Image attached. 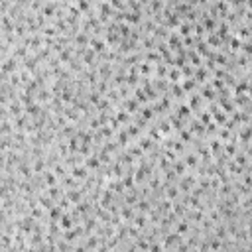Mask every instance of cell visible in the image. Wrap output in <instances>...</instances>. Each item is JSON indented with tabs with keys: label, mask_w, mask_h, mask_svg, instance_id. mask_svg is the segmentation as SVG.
Here are the masks:
<instances>
[{
	"label": "cell",
	"mask_w": 252,
	"mask_h": 252,
	"mask_svg": "<svg viewBox=\"0 0 252 252\" xmlns=\"http://www.w3.org/2000/svg\"><path fill=\"white\" fill-rule=\"evenodd\" d=\"M59 227H61L63 230L73 228V217H71V215H67V213H63V217L59 219Z\"/></svg>",
	"instance_id": "1"
},
{
	"label": "cell",
	"mask_w": 252,
	"mask_h": 252,
	"mask_svg": "<svg viewBox=\"0 0 252 252\" xmlns=\"http://www.w3.org/2000/svg\"><path fill=\"white\" fill-rule=\"evenodd\" d=\"M14 69H16V57L14 59H4V63H2V73L8 75V73L14 71Z\"/></svg>",
	"instance_id": "2"
},
{
	"label": "cell",
	"mask_w": 252,
	"mask_h": 252,
	"mask_svg": "<svg viewBox=\"0 0 252 252\" xmlns=\"http://www.w3.org/2000/svg\"><path fill=\"white\" fill-rule=\"evenodd\" d=\"M179 240V233H171L166 236V242H164V248H169V246H175V242Z\"/></svg>",
	"instance_id": "3"
},
{
	"label": "cell",
	"mask_w": 252,
	"mask_h": 252,
	"mask_svg": "<svg viewBox=\"0 0 252 252\" xmlns=\"http://www.w3.org/2000/svg\"><path fill=\"white\" fill-rule=\"evenodd\" d=\"M61 217H63V209L59 207V205H57V207H51V209H49V219H51V221H59Z\"/></svg>",
	"instance_id": "4"
},
{
	"label": "cell",
	"mask_w": 252,
	"mask_h": 252,
	"mask_svg": "<svg viewBox=\"0 0 252 252\" xmlns=\"http://www.w3.org/2000/svg\"><path fill=\"white\" fill-rule=\"evenodd\" d=\"M71 175L75 177V179H85V177H87V167H79V166L73 167V169H71Z\"/></svg>",
	"instance_id": "5"
},
{
	"label": "cell",
	"mask_w": 252,
	"mask_h": 252,
	"mask_svg": "<svg viewBox=\"0 0 252 252\" xmlns=\"http://www.w3.org/2000/svg\"><path fill=\"white\" fill-rule=\"evenodd\" d=\"M36 63H38V55H36V57H26L24 69H26V71H36Z\"/></svg>",
	"instance_id": "6"
},
{
	"label": "cell",
	"mask_w": 252,
	"mask_h": 252,
	"mask_svg": "<svg viewBox=\"0 0 252 252\" xmlns=\"http://www.w3.org/2000/svg\"><path fill=\"white\" fill-rule=\"evenodd\" d=\"M39 105H26V116H38Z\"/></svg>",
	"instance_id": "7"
},
{
	"label": "cell",
	"mask_w": 252,
	"mask_h": 252,
	"mask_svg": "<svg viewBox=\"0 0 252 252\" xmlns=\"http://www.w3.org/2000/svg\"><path fill=\"white\" fill-rule=\"evenodd\" d=\"M65 197H67L69 201H71V203H77V201L81 199V193H79V191H73V189H69V191L65 193Z\"/></svg>",
	"instance_id": "8"
},
{
	"label": "cell",
	"mask_w": 252,
	"mask_h": 252,
	"mask_svg": "<svg viewBox=\"0 0 252 252\" xmlns=\"http://www.w3.org/2000/svg\"><path fill=\"white\" fill-rule=\"evenodd\" d=\"M100 166V160H99V156H89L87 158V167H99Z\"/></svg>",
	"instance_id": "9"
},
{
	"label": "cell",
	"mask_w": 252,
	"mask_h": 252,
	"mask_svg": "<svg viewBox=\"0 0 252 252\" xmlns=\"http://www.w3.org/2000/svg\"><path fill=\"white\" fill-rule=\"evenodd\" d=\"M91 49H93V51H103V49H105V43L100 42V39H91Z\"/></svg>",
	"instance_id": "10"
},
{
	"label": "cell",
	"mask_w": 252,
	"mask_h": 252,
	"mask_svg": "<svg viewBox=\"0 0 252 252\" xmlns=\"http://www.w3.org/2000/svg\"><path fill=\"white\" fill-rule=\"evenodd\" d=\"M124 106H126L130 112H136V109H138V100H136V99H128L126 103H124Z\"/></svg>",
	"instance_id": "11"
},
{
	"label": "cell",
	"mask_w": 252,
	"mask_h": 252,
	"mask_svg": "<svg viewBox=\"0 0 252 252\" xmlns=\"http://www.w3.org/2000/svg\"><path fill=\"white\" fill-rule=\"evenodd\" d=\"M39 205H42L43 209H51L53 207V197H42V199H39Z\"/></svg>",
	"instance_id": "12"
},
{
	"label": "cell",
	"mask_w": 252,
	"mask_h": 252,
	"mask_svg": "<svg viewBox=\"0 0 252 252\" xmlns=\"http://www.w3.org/2000/svg\"><path fill=\"white\" fill-rule=\"evenodd\" d=\"M128 140H130V134H128V130H120V134H118V144H128Z\"/></svg>",
	"instance_id": "13"
},
{
	"label": "cell",
	"mask_w": 252,
	"mask_h": 252,
	"mask_svg": "<svg viewBox=\"0 0 252 252\" xmlns=\"http://www.w3.org/2000/svg\"><path fill=\"white\" fill-rule=\"evenodd\" d=\"M146 215H138V217H136V219H134V224H136V227L138 228H144L146 227Z\"/></svg>",
	"instance_id": "14"
},
{
	"label": "cell",
	"mask_w": 252,
	"mask_h": 252,
	"mask_svg": "<svg viewBox=\"0 0 252 252\" xmlns=\"http://www.w3.org/2000/svg\"><path fill=\"white\" fill-rule=\"evenodd\" d=\"M120 215H122V219H126V221H132V219H134V211L130 209V207L122 209V211H120Z\"/></svg>",
	"instance_id": "15"
},
{
	"label": "cell",
	"mask_w": 252,
	"mask_h": 252,
	"mask_svg": "<svg viewBox=\"0 0 252 252\" xmlns=\"http://www.w3.org/2000/svg\"><path fill=\"white\" fill-rule=\"evenodd\" d=\"M136 100H138V103H146V100H148L146 91H144V89H136Z\"/></svg>",
	"instance_id": "16"
},
{
	"label": "cell",
	"mask_w": 252,
	"mask_h": 252,
	"mask_svg": "<svg viewBox=\"0 0 252 252\" xmlns=\"http://www.w3.org/2000/svg\"><path fill=\"white\" fill-rule=\"evenodd\" d=\"M28 55V48L26 45H20L18 49H14V57H26Z\"/></svg>",
	"instance_id": "17"
},
{
	"label": "cell",
	"mask_w": 252,
	"mask_h": 252,
	"mask_svg": "<svg viewBox=\"0 0 252 252\" xmlns=\"http://www.w3.org/2000/svg\"><path fill=\"white\" fill-rule=\"evenodd\" d=\"M136 209H138V211H144V213H148V211H150V205H148V201H142V199H140L138 203H136Z\"/></svg>",
	"instance_id": "18"
},
{
	"label": "cell",
	"mask_w": 252,
	"mask_h": 252,
	"mask_svg": "<svg viewBox=\"0 0 252 252\" xmlns=\"http://www.w3.org/2000/svg\"><path fill=\"white\" fill-rule=\"evenodd\" d=\"M45 183H48L49 187H51V185H55V175H53L51 171H45Z\"/></svg>",
	"instance_id": "19"
},
{
	"label": "cell",
	"mask_w": 252,
	"mask_h": 252,
	"mask_svg": "<svg viewBox=\"0 0 252 252\" xmlns=\"http://www.w3.org/2000/svg\"><path fill=\"white\" fill-rule=\"evenodd\" d=\"M187 230H189V223H185V221H183V223H177V233L179 234L187 233Z\"/></svg>",
	"instance_id": "20"
},
{
	"label": "cell",
	"mask_w": 252,
	"mask_h": 252,
	"mask_svg": "<svg viewBox=\"0 0 252 252\" xmlns=\"http://www.w3.org/2000/svg\"><path fill=\"white\" fill-rule=\"evenodd\" d=\"M38 99H39V100H49V99H51V93H49L48 89H43V91H39Z\"/></svg>",
	"instance_id": "21"
},
{
	"label": "cell",
	"mask_w": 252,
	"mask_h": 252,
	"mask_svg": "<svg viewBox=\"0 0 252 252\" xmlns=\"http://www.w3.org/2000/svg\"><path fill=\"white\" fill-rule=\"evenodd\" d=\"M169 45H171V48H179V45H181V39L179 38H177V36H171V38H169Z\"/></svg>",
	"instance_id": "22"
},
{
	"label": "cell",
	"mask_w": 252,
	"mask_h": 252,
	"mask_svg": "<svg viewBox=\"0 0 252 252\" xmlns=\"http://www.w3.org/2000/svg\"><path fill=\"white\" fill-rule=\"evenodd\" d=\"M140 148H142V150H150V148H152V140H150V138L140 140Z\"/></svg>",
	"instance_id": "23"
},
{
	"label": "cell",
	"mask_w": 252,
	"mask_h": 252,
	"mask_svg": "<svg viewBox=\"0 0 252 252\" xmlns=\"http://www.w3.org/2000/svg\"><path fill=\"white\" fill-rule=\"evenodd\" d=\"M179 75H181V73L177 71V69H171V71H169V79H171L173 83H177V81H179Z\"/></svg>",
	"instance_id": "24"
},
{
	"label": "cell",
	"mask_w": 252,
	"mask_h": 252,
	"mask_svg": "<svg viewBox=\"0 0 252 252\" xmlns=\"http://www.w3.org/2000/svg\"><path fill=\"white\" fill-rule=\"evenodd\" d=\"M43 33H45V38H53V36L57 33V30L49 26V28H45V30H43Z\"/></svg>",
	"instance_id": "25"
},
{
	"label": "cell",
	"mask_w": 252,
	"mask_h": 252,
	"mask_svg": "<svg viewBox=\"0 0 252 252\" xmlns=\"http://www.w3.org/2000/svg\"><path fill=\"white\" fill-rule=\"evenodd\" d=\"M195 87V81H191V79H187V81H183V91H191Z\"/></svg>",
	"instance_id": "26"
},
{
	"label": "cell",
	"mask_w": 252,
	"mask_h": 252,
	"mask_svg": "<svg viewBox=\"0 0 252 252\" xmlns=\"http://www.w3.org/2000/svg\"><path fill=\"white\" fill-rule=\"evenodd\" d=\"M189 112H191V106H189V105H183V106H179V114H181V116H187Z\"/></svg>",
	"instance_id": "27"
},
{
	"label": "cell",
	"mask_w": 252,
	"mask_h": 252,
	"mask_svg": "<svg viewBox=\"0 0 252 252\" xmlns=\"http://www.w3.org/2000/svg\"><path fill=\"white\" fill-rule=\"evenodd\" d=\"M177 195H179V191H177L175 187H169V189H167V197H169V199H175Z\"/></svg>",
	"instance_id": "28"
},
{
	"label": "cell",
	"mask_w": 252,
	"mask_h": 252,
	"mask_svg": "<svg viewBox=\"0 0 252 252\" xmlns=\"http://www.w3.org/2000/svg\"><path fill=\"white\" fill-rule=\"evenodd\" d=\"M77 8L81 10V12H85V10H89V0H79V6Z\"/></svg>",
	"instance_id": "29"
},
{
	"label": "cell",
	"mask_w": 252,
	"mask_h": 252,
	"mask_svg": "<svg viewBox=\"0 0 252 252\" xmlns=\"http://www.w3.org/2000/svg\"><path fill=\"white\" fill-rule=\"evenodd\" d=\"M142 116H144V118H152V116H154V112H152V109H150V106H146V109H144L142 110Z\"/></svg>",
	"instance_id": "30"
},
{
	"label": "cell",
	"mask_w": 252,
	"mask_h": 252,
	"mask_svg": "<svg viewBox=\"0 0 252 252\" xmlns=\"http://www.w3.org/2000/svg\"><path fill=\"white\" fill-rule=\"evenodd\" d=\"M53 12H55L53 4H49V6H45V8H43V16H53Z\"/></svg>",
	"instance_id": "31"
},
{
	"label": "cell",
	"mask_w": 252,
	"mask_h": 252,
	"mask_svg": "<svg viewBox=\"0 0 252 252\" xmlns=\"http://www.w3.org/2000/svg\"><path fill=\"white\" fill-rule=\"evenodd\" d=\"M43 167H45V162H43V160H38L36 166H33V171H42Z\"/></svg>",
	"instance_id": "32"
},
{
	"label": "cell",
	"mask_w": 252,
	"mask_h": 252,
	"mask_svg": "<svg viewBox=\"0 0 252 252\" xmlns=\"http://www.w3.org/2000/svg\"><path fill=\"white\" fill-rule=\"evenodd\" d=\"M195 77H197V81H205V77H207V73L203 71V69H197V73H195Z\"/></svg>",
	"instance_id": "33"
},
{
	"label": "cell",
	"mask_w": 252,
	"mask_h": 252,
	"mask_svg": "<svg viewBox=\"0 0 252 252\" xmlns=\"http://www.w3.org/2000/svg\"><path fill=\"white\" fill-rule=\"evenodd\" d=\"M49 197H53V199H57V197H59V191H57V187H55V185L49 187Z\"/></svg>",
	"instance_id": "34"
},
{
	"label": "cell",
	"mask_w": 252,
	"mask_h": 252,
	"mask_svg": "<svg viewBox=\"0 0 252 252\" xmlns=\"http://www.w3.org/2000/svg\"><path fill=\"white\" fill-rule=\"evenodd\" d=\"M126 20H128V22H132V24H136V22H140L138 14H126Z\"/></svg>",
	"instance_id": "35"
},
{
	"label": "cell",
	"mask_w": 252,
	"mask_h": 252,
	"mask_svg": "<svg viewBox=\"0 0 252 252\" xmlns=\"http://www.w3.org/2000/svg\"><path fill=\"white\" fill-rule=\"evenodd\" d=\"M195 164H197L195 156H187V158H185V166H195Z\"/></svg>",
	"instance_id": "36"
},
{
	"label": "cell",
	"mask_w": 252,
	"mask_h": 252,
	"mask_svg": "<svg viewBox=\"0 0 252 252\" xmlns=\"http://www.w3.org/2000/svg\"><path fill=\"white\" fill-rule=\"evenodd\" d=\"M116 118H118V122H126V120H128V114H126V112H118V114H116Z\"/></svg>",
	"instance_id": "37"
},
{
	"label": "cell",
	"mask_w": 252,
	"mask_h": 252,
	"mask_svg": "<svg viewBox=\"0 0 252 252\" xmlns=\"http://www.w3.org/2000/svg\"><path fill=\"white\" fill-rule=\"evenodd\" d=\"M126 130H128V134H132V136H136V134H138V126H132V124H130V126H126Z\"/></svg>",
	"instance_id": "38"
},
{
	"label": "cell",
	"mask_w": 252,
	"mask_h": 252,
	"mask_svg": "<svg viewBox=\"0 0 252 252\" xmlns=\"http://www.w3.org/2000/svg\"><path fill=\"white\" fill-rule=\"evenodd\" d=\"M55 175H59V177L65 175V167H63V166H55Z\"/></svg>",
	"instance_id": "39"
},
{
	"label": "cell",
	"mask_w": 252,
	"mask_h": 252,
	"mask_svg": "<svg viewBox=\"0 0 252 252\" xmlns=\"http://www.w3.org/2000/svg\"><path fill=\"white\" fill-rule=\"evenodd\" d=\"M140 73L148 75V73H150V65H148V63H142V65H140Z\"/></svg>",
	"instance_id": "40"
},
{
	"label": "cell",
	"mask_w": 252,
	"mask_h": 252,
	"mask_svg": "<svg viewBox=\"0 0 252 252\" xmlns=\"http://www.w3.org/2000/svg\"><path fill=\"white\" fill-rule=\"evenodd\" d=\"M191 32V26H187V24H183V26H181V36H187V33H189Z\"/></svg>",
	"instance_id": "41"
},
{
	"label": "cell",
	"mask_w": 252,
	"mask_h": 252,
	"mask_svg": "<svg viewBox=\"0 0 252 252\" xmlns=\"http://www.w3.org/2000/svg\"><path fill=\"white\" fill-rule=\"evenodd\" d=\"M89 100H91V103H99V93H97V91H93V93H91V97H89Z\"/></svg>",
	"instance_id": "42"
},
{
	"label": "cell",
	"mask_w": 252,
	"mask_h": 252,
	"mask_svg": "<svg viewBox=\"0 0 252 252\" xmlns=\"http://www.w3.org/2000/svg\"><path fill=\"white\" fill-rule=\"evenodd\" d=\"M175 173H183V169H185V164H175Z\"/></svg>",
	"instance_id": "43"
},
{
	"label": "cell",
	"mask_w": 252,
	"mask_h": 252,
	"mask_svg": "<svg viewBox=\"0 0 252 252\" xmlns=\"http://www.w3.org/2000/svg\"><path fill=\"white\" fill-rule=\"evenodd\" d=\"M77 43H81V45H85V43H87V36H85V33L77 36Z\"/></svg>",
	"instance_id": "44"
},
{
	"label": "cell",
	"mask_w": 252,
	"mask_h": 252,
	"mask_svg": "<svg viewBox=\"0 0 252 252\" xmlns=\"http://www.w3.org/2000/svg\"><path fill=\"white\" fill-rule=\"evenodd\" d=\"M97 246V238H89V240H87V246L85 248H95Z\"/></svg>",
	"instance_id": "45"
},
{
	"label": "cell",
	"mask_w": 252,
	"mask_h": 252,
	"mask_svg": "<svg viewBox=\"0 0 252 252\" xmlns=\"http://www.w3.org/2000/svg\"><path fill=\"white\" fill-rule=\"evenodd\" d=\"M215 118L219 120V122H224V120H227V116H224V114H219V112H215Z\"/></svg>",
	"instance_id": "46"
},
{
	"label": "cell",
	"mask_w": 252,
	"mask_h": 252,
	"mask_svg": "<svg viewBox=\"0 0 252 252\" xmlns=\"http://www.w3.org/2000/svg\"><path fill=\"white\" fill-rule=\"evenodd\" d=\"M240 48V39H233V49H238Z\"/></svg>",
	"instance_id": "47"
},
{
	"label": "cell",
	"mask_w": 252,
	"mask_h": 252,
	"mask_svg": "<svg viewBox=\"0 0 252 252\" xmlns=\"http://www.w3.org/2000/svg\"><path fill=\"white\" fill-rule=\"evenodd\" d=\"M189 136H191L189 132H181V138H183V140H189Z\"/></svg>",
	"instance_id": "48"
},
{
	"label": "cell",
	"mask_w": 252,
	"mask_h": 252,
	"mask_svg": "<svg viewBox=\"0 0 252 252\" xmlns=\"http://www.w3.org/2000/svg\"><path fill=\"white\" fill-rule=\"evenodd\" d=\"M244 48H246V53H252V45H250V43H246Z\"/></svg>",
	"instance_id": "49"
},
{
	"label": "cell",
	"mask_w": 252,
	"mask_h": 252,
	"mask_svg": "<svg viewBox=\"0 0 252 252\" xmlns=\"http://www.w3.org/2000/svg\"><path fill=\"white\" fill-rule=\"evenodd\" d=\"M248 234H250V238H252V228H250V233H248Z\"/></svg>",
	"instance_id": "50"
}]
</instances>
